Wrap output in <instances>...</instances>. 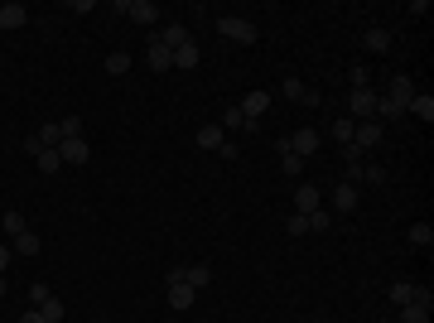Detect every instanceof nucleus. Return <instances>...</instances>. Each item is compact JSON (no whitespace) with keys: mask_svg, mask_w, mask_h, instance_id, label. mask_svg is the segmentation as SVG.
I'll return each instance as SVG.
<instances>
[{"mask_svg":"<svg viewBox=\"0 0 434 323\" xmlns=\"http://www.w3.org/2000/svg\"><path fill=\"white\" fill-rule=\"evenodd\" d=\"M58 159H63V169H68V164H87V159H92V150H87V140H83V135H68V140L58 145Z\"/></svg>","mask_w":434,"mask_h":323,"instance_id":"5","label":"nucleus"},{"mask_svg":"<svg viewBox=\"0 0 434 323\" xmlns=\"http://www.w3.org/2000/svg\"><path fill=\"white\" fill-rule=\"evenodd\" d=\"M217 34L232 39V44H256V24L241 19V15H222V19H217Z\"/></svg>","mask_w":434,"mask_h":323,"instance_id":"1","label":"nucleus"},{"mask_svg":"<svg viewBox=\"0 0 434 323\" xmlns=\"http://www.w3.org/2000/svg\"><path fill=\"white\" fill-rule=\"evenodd\" d=\"M285 232H290V236H304V232H309V217H304V213H295L290 222H285Z\"/></svg>","mask_w":434,"mask_h":323,"instance_id":"33","label":"nucleus"},{"mask_svg":"<svg viewBox=\"0 0 434 323\" xmlns=\"http://www.w3.org/2000/svg\"><path fill=\"white\" fill-rule=\"evenodd\" d=\"M280 92H285V97H290L295 107H319V92H309V87H304L300 78H285V87H280Z\"/></svg>","mask_w":434,"mask_h":323,"instance_id":"9","label":"nucleus"},{"mask_svg":"<svg viewBox=\"0 0 434 323\" xmlns=\"http://www.w3.org/2000/svg\"><path fill=\"white\" fill-rule=\"evenodd\" d=\"M193 285H184V270H169V309H193Z\"/></svg>","mask_w":434,"mask_h":323,"instance_id":"4","label":"nucleus"},{"mask_svg":"<svg viewBox=\"0 0 434 323\" xmlns=\"http://www.w3.org/2000/svg\"><path fill=\"white\" fill-rule=\"evenodd\" d=\"M347 116H352V121H372V116H376V92H372V87H352V92H347Z\"/></svg>","mask_w":434,"mask_h":323,"instance_id":"2","label":"nucleus"},{"mask_svg":"<svg viewBox=\"0 0 434 323\" xmlns=\"http://www.w3.org/2000/svg\"><path fill=\"white\" fill-rule=\"evenodd\" d=\"M295 208H300V213H314V208H319V189H314V184H300V189H295Z\"/></svg>","mask_w":434,"mask_h":323,"instance_id":"20","label":"nucleus"},{"mask_svg":"<svg viewBox=\"0 0 434 323\" xmlns=\"http://www.w3.org/2000/svg\"><path fill=\"white\" fill-rule=\"evenodd\" d=\"M410 97H415V82H410L406 73H396V78L386 82V102H396V107H410Z\"/></svg>","mask_w":434,"mask_h":323,"instance_id":"6","label":"nucleus"},{"mask_svg":"<svg viewBox=\"0 0 434 323\" xmlns=\"http://www.w3.org/2000/svg\"><path fill=\"white\" fill-rule=\"evenodd\" d=\"M381 135H386V125L372 116V121H357V130H352V145L367 155V150H376V145H381Z\"/></svg>","mask_w":434,"mask_h":323,"instance_id":"3","label":"nucleus"},{"mask_svg":"<svg viewBox=\"0 0 434 323\" xmlns=\"http://www.w3.org/2000/svg\"><path fill=\"white\" fill-rule=\"evenodd\" d=\"M145 63H150L155 73H169V68H174V53H169L159 39H150V44H145Z\"/></svg>","mask_w":434,"mask_h":323,"instance_id":"8","label":"nucleus"},{"mask_svg":"<svg viewBox=\"0 0 434 323\" xmlns=\"http://www.w3.org/2000/svg\"><path fill=\"white\" fill-rule=\"evenodd\" d=\"M125 15H130L135 24H155V19H159V10H155L150 0H130V5H125Z\"/></svg>","mask_w":434,"mask_h":323,"instance_id":"15","label":"nucleus"},{"mask_svg":"<svg viewBox=\"0 0 434 323\" xmlns=\"http://www.w3.org/2000/svg\"><path fill=\"white\" fill-rule=\"evenodd\" d=\"M410 304H425V309H434V295H430V285H415V299Z\"/></svg>","mask_w":434,"mask_h":323,"instance_id":"36","label":"nucleus"},{"mask_svg":"<svg viewBox=\"0 0 434 323\" xmlns=\"http://www.w3.org/2000/svg\"><path fill=\"white\" fill-rule=\"evenodd\" d=\"M415 299V280H396L391 285V304H410Z\"/></svg>","mask_w":434,"mask_h":323,"instance_id":"26","label":"nucleus"},{"mask_svg":"<svg viewBox=\"0 0 434 323\" xmlns=\"http://www.w3.org/2000/svg\"><path fill=\"white\" fill-rule=\"evenodd\" d=\"M357 179H362V184H386V169H376V164H362V169H357Z\"/></svg>","mask_w":434,"mask_h":323,"instance_id":"32","label":"nucleus"},{"mask_svg":"<svg viewBox=\"0 0 434 323\" xmlns=\"http://www.w3.org/2000/svg\"><path fill=\"white\" fill-rule=\"evenodd\" d=\"M0 299H5V275H0Z\"/></svg>","mask_w":434,"mask_h":323,"instance_id":"41","label":"nucleus"},{"mask_svg":"<svg viewBox=\"0 0 434 323\" xmlns=\"http://www.w3.org/2000/svg\"><path fill=\"white\" fill-rule=\"evenodd\" d=\"M58 125H63V135H83V121H78V116H68V121H58Z\"/></svg>","mask_w":434,"mask_h":323,"instance_id":"37","label":"nucleus"},{"mask_svg":"<svg viewBox=\"0 0 434 323\" xmlns=\"http://www.w3.org/2000/svg\"><path fill=\"white\" fill-rule=\"evenodd\" d=\"M174 68H184V73H193V68H198V44H193V39H189L184 49H174Z\"/></svg>","mask_w":434,"mask_h":323,"instance_id":"18","label":"nucleus"},{"mask_svg":"<svg viewBox=\"0 0 434 323\" xmlns=\"http://www.w3.org/2000/svg\"><path fill=\"white\" fill-rule=\"evenodd\" d=\"M39 314H44V323H63V299H53V295H49V299L39 304Z\"/></svg>","mask_w":434,"mask_h":323,"instance_id":"27","label":"nucleus"},{"mask_svg":"<svg viewBox=\"0 0 434 323\" xmlns=\"http://www.w3.org/2000/svg\"><path fill=\"white\" fill-rule=\"evenodd\" d=\"M406 111H410V116H420V121L430 125V121H434V97H430V92H415V97H410V107H406Z\"/></svg>","mask_w":434,"mask_h":323,"instance_id":"17","label":"nucleus"},{"mask_svg":"<svg viewBox=\"0 0 434 323\" xmlns=\"http://www.w3.org/2000/svg\"><path fill=\"white\" fill-rule=\"evenodd\" d=\"M19 323H44V314H39V309H29V314H24Z\"/></svg>","mask_w":434,"mask_h":323,"instance_id":"40","label":"nucleus"},{"mask_svg":"<svg viewBox=\"0 0 434 323\" xmlns=\"http://www.w3.org/2000/svg\"><path fill=\"white\" fill-rule=\"evenodd\" d=\"M10 256H15V251H10V246H0V275L10 270Z\"/></svg>","mask_w":434,"mask_h":323,"instance_id":"39","label":"nucleus"},{"mask_svg":"<svg viewBox=\"0 0 434 323\" xmlns=\"http://www.w3.org/2000/svg\"><path fill=\"white\" fill-rule=\"evenodd\" d=\"M352 130H357V121H352V116H338V121L328 125V135H333L338 145H352Z\"/></svg>","mask_w":434,"mask_h":323,"instance_id":"19","label":"nucleus"},{"mask_svg":"<svg viewBox=\"0 0 434 323\" xmlns=\"http://www.w3.org/2000/svg\"><path fill=\"white\" fill-rule=\"evenodd\" d=\"M285 140H290V155L309 159V155L319 150V140H324V135H319V130H295V135H285Z\"/></svg>","mask_w":434,"mask_h":323,"instance_id":"7","label":"nucleus"},{"mask_svg":"<svg viewBox=\"0 0 434 323\" xmlns=\"http://www.w3.org/2000/svg\"><path fill=\"white\" fill-rule=\"evenodd\" d=\"M406 116V107H396V102H386V97H376V121L386 125V121H401Z\"/></svg>","mask_w":434,"mask_h":323,"instance_id":"25","label":"nucleus"},{"mask_svg":"<svg viewBox=\"0 0 434 323\" xmlns=\"http://www.w3.org/2000/svg\"><path fill=\"white\" fill-rule=\"evenodd\" d=\"M34 159H39V169H44V174H58V169H63V159H58V150H39Z\"/></svg>","mask_w":434,"mask_h":323,"instance_id":"28","label":"nucleus"},{"mask_svg":"<svg viewBox=\"0 0 434 323\" xmlns=\"http://www.w3.org/2000/svg\"><path fill=\"white\" fill-rule=\"evenodd\" d=\"M362 44H367V53H391V34L386 29H367Z\"/></svg>","mask_w":434,"mask_h":323,"instance_id":"21","label":"nucleus"},{"mask_svg":"<svg viewBox=\"0 0 434 323\" xmlns=\"http://www.w3.org/2000/svg\"><path fill=\"white\" fill-rule=\"evenodd\" d=\"M410 241H415V246H430V241H434V227H430V222H415V227H410Z\"/></svg>","mask_w":434,"mask_h":323,"instance_id":"30","label":"nucleus"},{"mask_svg":"<svg viewBox=\"0 0 434 323\" xmlns=\"http://www.w3.org/2000/svg\"><path fill=\"white\" fill-rule=\"evenodd\" d=\"M155 39H159V44H164V49L174 53V49H184V44H189V29H184V24H164V29H159Z\"/></svg>","mask_w":434,"mask_h":323,"instance_id":"12","label":"nucleus"},{"mask_svg":"<svg viewBox=\"0 0 434 323\" xmlns=\"http://www.w3.org/2000/svg\"><path fill=\"white\" fill-rule=\"evenodd\" d=\"M0 232H5V236H10V241H15V236H19V232H29V217L19 213V208H10V213L0 217Z\"/></svg>","mask_w":434,"mask_h":323,"instance_id":"14","label":"nucleus"},{"mask_svg":"<svg viewBox=\"0 0 434 323\" xmlns=\"http://www.w3.org/2000/svg\"><path fill=\"white\" fill-rule=\"evenodd\" d=\"M309 217V232H328V227H333V213H328V208H314V213H304Z\"/></svg>","mask_w":434,"mask_h":323,"instance_id":"29","label":"nucleus"},{"mask_svg":"<svg viewBox=\"0 0 434 323\" xmlns=\"http://www.w3.org/2000/svg\"><path fill=\"white\" fill-rule=\"evenodd\" d=\"M49 295H53V290H49V285H29V304H34V309H39V304H44V299H49Z\"/></svg>","mask_w":434,"mask_h":323,"instance_id":"35","label":"nucleus"},{"mask_svg":"<svg viewBox=\"0 0 434 323\" xmlns=\"http://www.w3.org/2000/svg\"><path fill=\"white\" fill-rule=\"evenodd\" d=\"M39 246H44V241H39V232H19V236L10 241V251H15V256H39Z\"/></svg>","mask_w":434,"mask_h":323,"instance_id":"16","label":"nucleus"},{"mask_svg":"<svg viewBox=\"0 0 434 323\" xmlns=\"http://www.w3.org/2000/svg\"><path fill=\"white\" fill-rule=\"evenodd\" d=\"M333 208H338V213H352V208H357V184L342 179V184L333 189Z\"/></svg>","mask_w":434,"mask_h":323,"instance_id":"13","label":"nucleus"},{"mask_svg":"<svg viewBox=\"0 0 434 323\" xmlns=\"http://www.w3.org/2000/svg\"><path fill=\"white\" fill-rule=\"evenodd\" d=\"M266 107H270V92H246V97H241V116H246L251 125L266 116Z\"/></svg>","mask_w":434,"mask_h":323,"instance_id":"10","label":"nucleus"},{"mask_svg":"<svg viewBox=\"0 0 434 323\" xmlns=\"http://www.w3.org/2000/svg\"><path fill=\"white\" fill-rule=\"evenodd\" d=\"M19 24H29V10L19 0H5L0 5V29H19Z\"/></svg>","mask_w":434,"mask_h":323,"instance_id":"11","label":"nucleus"},{"mask_svg":"<svg viewBox=\"0 0 434 323\" xmlns=\"http://www.w3.org/2000/svg\"><path fill=\"white\" fill-rule=\"evenodd\" d=\"M372 82V73H367V63H352V87H367Z\"/></svg>","mask_w":434,"mask_h":323,"instance_id":"34","label":"nucleus"},{"mask_svg":"<svg viewBox=\"0 0 434 323\" xmlns=\"http://www.w3.org/2000/svg\"><path fill=\"white\" fill-rule=\"evenodd\" d=\"M193 140H198L203 150H222V140H227V135H222V125H203V130H198Z\"/></svg>","mask_w":434,"mask_h":323,"instance_id":"22","label":"nucleus"},{"mask_svg":"<svg viewBox=\"0 0 434 323\" xmlns=\"http://www.w3.org/2000/svg\"><path fill=\"white\" fill-rule=\"evenodd\" d=\"M125 68H130V53H107V73L111 78H121Z\"/></svg>","mask_w":434,"mask_h":323,"instance_id":"31","label":"nucleus"},{"mask_svg":"<svg viewBox=\"0 0 434 323\" xmlns=\"http://www.w3.org/2000/svg\"><path fill=\"white\" fill-rule=\"evenodd\" d=\"M280 159H285V174H300V169H304V159H300V155H280Z\"/></svg>","mask_w":434,"mask_h":323,"instance_id":"38","label":"nucleus"},{"mask_svg":"<svg viewBox=\"0 0 434 323\" xmlns=\"http://www.w3.org/2000/svg\"><path fill=\"white\" fill-rule=\"evenodd\" d=\"M208 280H213V270H208V265H184V285H193V290H203Z\"/></svg>","mask_w":434,"mask_h":323,"instance_id":"23","label":"nucleus"},{"mask_svg":"<svg viewBox=\"0 0 434 323\" xmlns=\"http://www.w3.org/2000/svg\"><path fill=\"white\" fill-rule=\"evenodd\" d=\"M222 130H256V125L241 116V107H227V116H222Z\"/></svg>","mask_w":434,"mask_h":323,"instance_id":"24","label":"nucleus"}]
</instances>
